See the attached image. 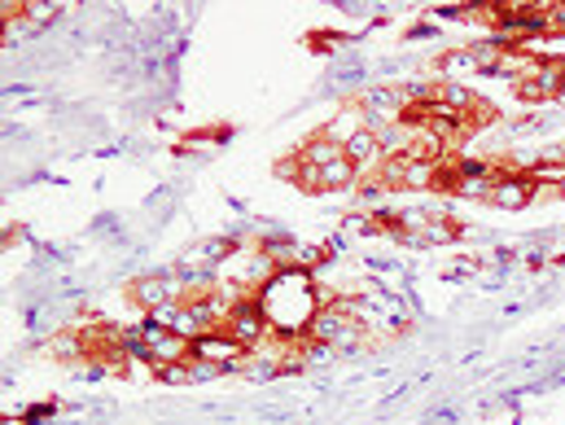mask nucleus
<instances>
[{
  "instance_id": "1",
  "label": "nucleus",
  "mask_w": 565,
  "mask_h": 425,
  "mask_svg": "<svg viewBox=\"0 0 565 425\" xmlns=\"http://www.w3.org/2000/svg\"><path fill=\"white\" fill-rule=\"evenodd\" d=\"M399 119L422 128L425 141L443 145V149H460L465 141H473L482 128H491L500 119V110L487 97H478V93H469L460 84L438 79L429 88L408 93V102L399 106Z\"/></svg>"
},
{
  "instance_id": "2",
  "label": "nucleus",
  "mask_w": 565,
  "mask_h": 425,
  "mask_svg": "<svg viewBox=\"0 0 565 425\" xmlns=\"http://www.w3.org/2000/svg\"><path fill=\"white\" fill-rule=\"evenodd\" d=\"M360 162H364L360 137H338V124H329L277 158V176L302 193H342L360 180Z\"/></svg>"
},
{
  "instance_id": "3",
  "label": "nucleus",
  "mask_w": 565,
  "mask_h": 425,
  "mask_svg": "<svg viewBox=\"0 0 565 425\" xmlns=\"http://www.w3.org/2000/svg\"><path fill=\"white\" fill-rule=\"evenodd\" d=\"M316 311H320V289H316V281H311L302 268H281V273H273V277L264 281V289L255 294V316H259L268 329H277L281 338L307 333L311 320H316Z\"/></svg>"
},
{
  "instance_id": "4",
  "label": "nucleus",
  "mask_w": 565,
  "mask_h": 425,
  "mask_svg": "<svg viewBox=\"0 0 565 425\" xmlns=\"http://www.w3.org/2000/svg\"><path fill=\"white\" fill-rule=\"evenodd\" d=\"M369 229L395 237L399 246H443L465 237V224L447 211H377Z\"/></svg>"
},
{
  "instance_id": "5",
  "label": "nucleus",
  "mask_w": 565,
  "mask_h": 425,
  "mask_svg": "<svg viewBox=\"0 0 565 425\" xmlns=\"http://www.w3.org/2000/svg\"><path fill=\"white\" fill-rule=\"evenodd\" d=\"M228 128H206V132H193V137H180V145H193V141H224Z\"/></svg>"
}]
</instances>
